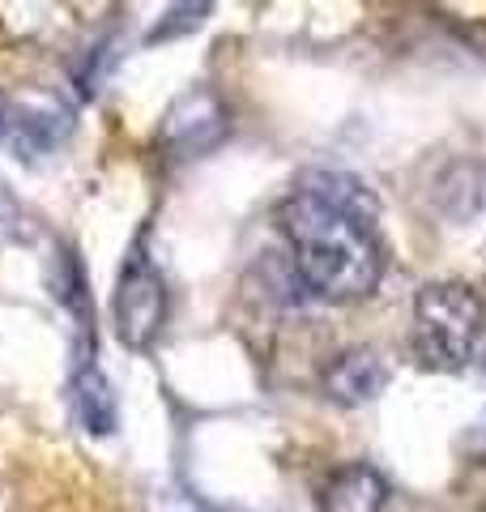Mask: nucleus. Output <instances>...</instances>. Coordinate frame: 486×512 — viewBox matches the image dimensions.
<instances>
[{
    "instance_id": "6e6552de",
    "label": "nucleus",
    "mask_w": 486,
    "mask_h": 512,
    "mask_svg": "<svg viewBox=\"0 0 486 512\" xmlns=\"http://www.w3.org/2000/svg\"><path fill=\"white\" fill-rule=\"evenodd\" d=\"M9 214V197H5V188H0V218Z\"/></svg>"
},
{
    "instance_id": "1a4fd4ad",
    "label": "nucleus",
    "mask_w": 486,
    "mask_h": 512,
    "mask_svg": "<svg viewBox=\"0 0 486 512\" xmlns=\"http://www.w3.org/2000/svg\"><path fill=\"white\" fill-rule=\"evenodd\" d=\"M231 512H239V508H231Z\"/></svg>"
},
{
    "instance_id": "f03ea898",
    "label": "nucleus",
    "mask_w": 486,
    "mask_h": 512,
    "mask_svg": "<svg viewBox=\"0 0 486 512\" xmlns=\"http://www.w3.org/2000/svg\"><path fill=\"white\" fill-rule=\"evenodd\" d=\"M486 338V308L474 286L431 282L414 299V355L431 372H465Z\"/></svg>"
},
{
    "instance_id": "423d86ee",
    "label": "nucleus",
    "mask_w": 486,
    "mask_h": 512,
    "mask_svg": "<svg viewBox=\"0 0 486 512\" xmlns=\"http://www.w3.org/2000/svg\"><path fill=\"white\" fill-rule=\"evenodd\" d=\"M388 384V363L380 359V350L371 346H354L346 355H337L324 372V393L342 406H363L376 402Z\"/></svg>"
},
{
    "instance_id": "7ed1b4c3",
    "label": "nucleus",
    "mask_w": 486,
    "mask_h": 512,
    "mask_svg": "<svg viewBox=\"0 0 486 512\" xmlns=\"http://www.w3.org/2000/svg\"><path fill=\"white\" fill-rule=\"evenodd\" d=\"M73 133V107L56 90L43 86H13L0 90V146L26 163L52 154Z\"/></svg>"
},
{
    "instance_id": "20e7f679",
    "label": "nucleus",
    "mask_w": 486,
    "mask_h": 512,
    "mask_svg": "<svg viewBox=\"0 0 486 512\" xmlns=\"http://www.w3.org/2000/svg\"><path fill=\"white\" fill-rule=\"evenodd\" d=\"M162 320H167V286L145 256H133L116 286V333L141 350L158 338Z\"/></svg>"
},
{
    "instance_id": "39448f33",
    "label": "nucleus",
    "mask_w": 486,
    "mask_h": 512,
    "mask_svg": "<svg viewBox=\"0 0 486 512\" xmlns=\"http://www.w3.org/2000/svg\"><path fill=\"white\" fill-rule=\"evenodd\" d=\"M222 137H226V107L209 90H188L167 111V124H162V146L175 158H197L209 146H218Z\"/></svg>"
},
{
    "instance_id": "0eeeda50",
    "label": "nucleus",
    "mask_w": 486,
    "mask_h": 512,
    "mask_svg": "<svg viewBox=\"0 0 486 512\" xmlns=\"http://www.w3.org/2000/svg\"><path fill=\"white\" fill-rule=\"evenodd\" d=\"M384 504H388V483L367 461L342 466L320 491V512H384Z\"/></svg>"
},
{
    "instance_id": "f257e3e1",
    "label": "nucleus",
    "mask_w": 486,
    "mask_h": 512,
    "mask_svg": "<svg viewBox=\"0 0 486 512\" xmlns=\"http://www.w3.org/2000/svg\"><path fill=\"white\" fill-rule=\"evenodd\" d=\"M282 231L307 291L350 303L367 299L384 278L376 197L350 175L316 171L282 205Z\"/></svg>"
}]
</instances>
